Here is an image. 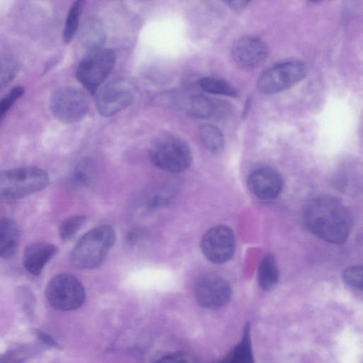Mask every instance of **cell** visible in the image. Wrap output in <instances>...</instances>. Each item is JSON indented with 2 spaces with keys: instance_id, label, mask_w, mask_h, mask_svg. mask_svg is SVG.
Masks as SVG:
<instances>
[{
  "instance_id": "obj_1",
  "label": "cell",
  "mask_w": 363,
  "mask_h": 363,
  "mask_svg": "<svg viewBox=\"0 0 363 363\" xmlns=\"http://www.w3.org/2000/svg\"><path fill=\"white\" fill-rule=\"evenodd\" d=\"M303 219L313 235L329 242H345L351 229L349 211L333 196H321L311 201L305 209Z\"/></svg>"
},
{
  "instance_id": "obj_2",
  "label": "cell",
  "mask_w": 363,
  "mask_h": 363,
  "mask_svg": "<svg viewBox=\"0 0 363 363\" xmlns=\"http://www.w3.org/2000/svg\"><path fill=\"white\" fill-rule=\"evenodd\" d=\"M116 240L113 228L108 225L97 226L86 233L70 254L71 264L78 269H91L99 266Z\"/></svg>"
},
{
  "instance_id": "obj_3",
  "label": "cell",
  "mask_w": 363,
  "mask_h": 363,
  "mask_svg": "<svg viewBox=\"0 0 363 363\" xmlns=\"http://www.w3.org/2000/svg\"><path fill=\"white\" fill-rule=\"evenodd\" d=\"M48 174L36 167H23L0 172V200L16 201L45 189Z\"/></svg>"
},
{
  "instance_id": "obj_4",
  "label": "cell",
  "mask_w": 363,
  "mask_h": 363,
  "mask_svg": "<svg viewBox=\"0 0 363 363\" xmlns=\"http://www.w3.org/2000/svg\"><path fill=\"white\" fill-rule=\"evenodd\" d=\"M152 164L170 172H181L186 169L192 161V154L188 144L172 134H162L155 139L149 150Z\"/></svg>"
},
{
  "instance_id": "obj_5",
  "label": "cell",
  "mask_w": 363,
  "mask_h": 363,
  "mask_svg": "<svg viewBox=\"0 0 363 363\" xmlns=\"http://www.w3.org/2000/svg\"><path fill=\"white\" fill-rule=\"evenodd\" d=\"M45 296L54 308L72 311L83 304L85 291L83 285L75 277L62 273L49 281L45 289Z\"/></svg>"
},
{
  "instance_id": "obj_6",
  "label": "cell",
  "mask_w": 363,
  "mask_h": 363,
  "mask_svg": "<svg viewBox=\"0 0 363 363\" xmlns=\"http://www.w3.org/2000/svg\"><path fill=\"white\" fill-rule=\"evenodd\" d=\"M306 74V67L298 60H288L274 64L259 76L257 86L265 94L284 91L301 81Z\"/></svg>"
},
{
  "instance_id": "obj_7",
  "label": "cell",
  "mask_w": 363,
  "mask_h": 363,
  "mask_svg": "<svg viewBox=\"0 0 363 363\" xmlns=\"http://www.w3.org/2000/svg\"><path fill=\"white\" fill-rule=\"evenodd\" d=\"M115 60V53L110 49L89 50L78 65L77 79L90 93L94 94L112 70Z\"/></svg>"
},
{
  "instance_id": "obj_8",
  "label": "cell",
  "mask_w": 363,
  "mask_h": 363,
  "mask_svg": "<svg viewBox=\"0 0 363 363\" xmlns=\"http://www.w3.org/2000/svg\"><path fill=\"white\" fill-rule=\"evenodd\" d=\"M89 107L86 94L73 86L56 90L50 98V108L53 116L65 123H72L83 118Z\"/></svg>"
},
{
  "instance_id": "obj_9",
  "label": "cell",
  "mask_w": 363,
  "mask_h": 363,
  "mask_svg": "<svg viewBox=\"0 0 363 363\" xmlns=\"http://www.w3.org/2000/svg\"><path fill=\"white\" fill-rule=\"evenodd\" d=\"M235 240L231 229L223 225L209 229L203 236L201 249L211 262L222 264L228 261L235 252Z\"/></svg>"
},
{
  "instance_id": "obj_10",
  "label": "cell",
  "mask_w": 363,
  "mask_h": 363,
  "mask_svg": "<svg viewBox=\"0 0 363 363\" xmlns=\"http://www.w3.org/2000/svg\"><path fill=\"white\" fill-rule=\"evenodd\" d=\"M268 48L260 38L247 35L237 40L231 48L234 62L244 69H253L267 57Z\"/></svg>"
},
{
  "instance_id": "obj_11",
  "label": "cell",
  "mask_w": 363,
  "mask_h": 363,
  "mask_svg": "<svg viewBox=\"0 0 363 363\" xmlns=\"http://www.w3.org/2000/svg\"><path fill=\"white\" fill-rule=\"evenodd\" d=\"M230 295L231 289L228 282L216 276L203 277L195 287L197 302L208 308H216L225 305Z\"/></svg>"
},
{
  "instance_id": "obj_12",
  "label": "cell",
  "mask_w": 363,
  "mask_h": 363,
  "mask_svg": "<svg viewBox=\"0 0 363 363\" xmlns=\"http://www.w3.org/2000/svg\"><path fill=\"white\" fill-rule=\"evenodd\" d=\"M133 101L131 90L120 82L105 85L96 96V108L103 116H113L128 107Z\"/></svg>"
},
{
  "instance_id": "obj_13",
  "label": "cell",
  "mask_w": 363,
  "mask_h": 363,
  "mask_svg": "<svg viewBox=\"0 0 363 363\" xmlns=\"http://www.w3.org/2000/svg\"><path fill=\"white\" fill-rule=\"evenodd\" d=\"M250 191L257 198L269 200L281 192L283 182L279 173L270 167H261L253 171L247 178Z\"/></svg>"
},
{
  "instance_id": "obj_14",
  "label": "cell",
  "mask_w": 363,
  "mask_h": 363,
  "mask_svg": "<svg viewBox=\"0 0 363 363\" xmlns=\"http://www.w3.org/2000/svg\"><path fill=\"white\" fill-rule=\"evenodd\" d=\"M57 247L45 242H35L26 247L22 262L28 272L33 276L39 275L46 264L57 254Z\"/></svg>"
},
{
  "instance_id": "obj_15",
  "label": "cell",
  "mask_w": 363,
  "mask_h": 363,
  "mask_svg": "<svg viewBox=\"0 0 363 363\" xmlns=\"http://www.w3.org/2000/svg\"><path fill=\"white\" fill-rule=\"evenodd\" d=\"M79 38L84 47L89 50L101 48L106 40V32L101 21L89 17L79 28Z\"/></svg>"
},
{
  "instance_id": "obj_16",
  "label": "cell",
  "mask_w": 363,
  "mask_h": 363,
  "mask_svg": "<svg viewBox=\"0 0 363 363\" xmlns=\"http://www.w3.org/2000/svg\"><path fill=\"white\" fill-rule=\"evenodd\" d=\"M19 230L16 222L9 218H0V257L9 259L17 250Z\"/></svg>"
},
{
  "instance_id": "obj_17",
  "label": "cell",
  "mask_w": 363,
  "mask_h": 363,
  "mask_svg": "<svg viewBox=\"0 0 363 363\" xmlns=\"http://www.w3.org/2000/svg\"><path fill=\"white\" fill-rule=\"evenodd\" d=\"M185 109L189 115L194 118H208L216 113L217 106L206 96L194 94L187 99Z\"/></svg>"
},
{
  "instance_id": "obj_18",
  "label": "cell",
  "mask_w": 363,
  "mask_h": 363,
  "mask_svg": "<svg viewBox=\"0 0 363 363\" xmlns=\"http://www.w3.org/2000/svg\"><path fill=\"white\" fill-rule=\"evenodd\" d=\"M279 280V269L276 260L272 255H265L259 267L258 282L264 291L272 289Z\"/></svg>"
},
{
  "instance_id": "obj_19",
  "label": "cell",
  "mask_w": 363,
  "mask_h": 363,
  "mask_svg": "<svg viewBox=\"0 0 363 363\" xmlns=\"http://www.w3.org/2000/svg\"><path fill=\"white\" fill-rule=\"evenodd\" d=\"M200 139L204 146L213 152L220 151L225 143L222 131L216 126L205 123L199 129Z\"/></svg>"
},
{
  "instance_id": "obj_20",
  "label": "cell",
  "mask_w": 363,
  "mask_h": 363,
  "mask_svg": "<svg viewBox=\"0 0 363 363\" xmlns=\"http://www.w3.org/2000/svg\"><path fill=\"white\" fill-rule=\"evenodd\" d=\"M229 355L233 363H255L251 347L249 323H247L244 327L241 342Z\"/></svg>"
},
{
  "instance_id": "obj_21",
  "label": "cell",
  "mask_w": 363,
  "mask_h": 363,
  "mask_svg": "<svg viewBox=\"0 0 363 363\" xmlns=\"http://www.w3.org/2000/svg\"><path fill=\"white\" fill-rule=\"evenodd\" d=\"M199 86L202 90L210 94L228 96L237 95V90L232 84L216 77H203L200 80Z\"/></svg>"
},
{
  "instance_id": "obj_22",
  "label": "cell",
  "mask_w": 363,
  "mask_h": 363,
  "mask_svg": "<svg viewBox=\"0 0 363 363\" xmlns=\"http://www.w3.org/2000/svg\"><path fill=\"white\" fill-rule=\"evenodd\" d=\"M84 3L82 0L75 1L68 11L63 31V40L66 43L72 40L78 29Z\"/></svg>"
},
{
  "instance_id": "obj_23",
  "label": "cell",
  "mask_w": 363,
  "mask_h": 363,
  "mask_svg": "<svg viewBox=\"0 0 363 363\" xmlns=\"http://www.w3.org/2000/svg\"><path fill=\"white\" fill-rule=\"evenodd\" d=\"M96 174L94 161L90 157L82 159L76 166L73 172L74 181L82 185H89Z\"/></svg>"
},
{
  "instance_id": "obj_24",
  "label": "cell",
  "mask_w": 363,
  "mask_h": 363,
  "mask_svg": "<svg viewBox=\"0 0 363 363\" xmlns=\"http://www.w3.org/2000/svg\"><path fill=\"white\" fill-rule=\"evenodd\" d=\"M86 221V217L82 215L73 216L64 220L59 228V235L62 240H70L82 228Z\"/></svg>"
},
{
  "instance_id": "obj_25",
  "label": "cell",
  "mask_w": 363,
  "mask_h": 363,
  "mask_svg": "<svg viewBox=\"0 0 363 363\" xmlns=\"http://www.w3.org/2000/svg\"><path fill=\"white\" fill-rule=\"evenodd\" d=\"M174 191L172 184L162 186L150 196L147 201V206L155 209L167 205L172 199Z\"/></svg>"
},
{
  "instance_id": "obj_26",
  "label": "cell",
  "mask_w": 363,
  "mask_h": 363,
  "mask_svg": "<svg viewBox=\"0 0 363 363\" xmlns=\"http://www.w3.org/2000/svg\"><path fill=\"white\" fill-rule=\"evenodd\" d=\"M18 65L12 59H6L0 62V89L7 86L15 77Z\"/></svg>"
},
{
  "instance_id": "obj_27",
  "label": "cell",
  "mask_w": 363,
  "mask_h": 363,
  "mask_svg": "<svg viewBox=\"0 0 363 363\" xmlns=\"http://www.w3.org/2000/svg\"><path fill=\"white\" fill-rule=\"evenodd\" d=\"M361 266H354L346 269L342 273L344 281L350 286L362 290L363 270Z\"/></svg>"
},
{
  "instance_id": "obj_28",
  "label": "cell",
  "mask_w": 363,
  "mask_h": 363,
  "mask_svg": "<svg viewBox=\"0 0 363 363\" xmlns=\"http://www.w3.org/2000/svg\"><path fill=\"white\" fill-rule=\"evenodd\" d=\"M25 92V89L21 86H15L11 92L0 101V120L4 117L15 101L19 99Z\"/></svg>"
},
{
  "instance_id": "obj_29",
  "label": "cell",
  "mask_w": 363,
  "mask_h": 363,
  "mask_svg": "<svg viewBox=\"0 0 363 363\" xmlns=\"http://www.w3.org/2000/svg\"><path fill=\"white\" fill-rule=\"evenodd\" d=\"M157 363H191V362L185 354L175 352L162 357Z\"/></svg>"
},
{
  "instance_id": "obj_30",
  "label": "cell",
  "mask_w": 363,
  "mask_h": 363,
  "mask_svg": "<svg viewBox=\"0 0 363 363\" xmlns=\"http://www.w3.org/2000/svg\"><path fill=\"white\" fill-rule=\"evenodd\" d=\"M248 3L249 1H230L226 2V4H228L230 7L235 10H240L244 9Z\"/></svg>"
},
{
  "instance_id": "obj_31",
  "label": "cell",
  "mask_w": 363,
  "mask_h": 363,
  "mask_svg": "<svg viewBox=\"0 0 363 363\" xmlns=\"http://www.w3.org/2000/svg\"><path fill=\"white\" fill-rule=\"evenodd\" d=\"M39 337L45 343H47L50 345H55V342L54 340L48 335L43 332H38Z\"/></svg>"
},
{
  "instance_id": "obj_32",
  "label": "cell",
  "mask_w": 363,
  "mask_h": 363,
  "mask_svg": "<svg viewBox=\"0 0 363 363\" xmlns=\"http://www.w3.org/2000/svg\"><path fill=\"white\" fill-rule=\"evenodd\" d=\"M0 363H6V362H0Z\"/></svg>"
},
{
  "instance_id": "obj_33",
  "label": "cell",
  "mask_w": 363,
  "mask_h": 363,
  "mask_svg": "<svg viewBox=\"0 0 363 363\" xmlns=\"http://www.w3.org/2000/svg\"><path fill=\"white\" fill-rule=\"evenodd\" d=\"M1 121V120H0Z\"/></svg>"
}]
</instances>
